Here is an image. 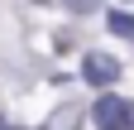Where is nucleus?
Returning a JSON list of instances; mask_svg holds the SVG:
<instances>
[{
  "label": "nucleus",
  "mask_w": 134,
  "mask_h": 130,
  "mask_svg": "<svg viewBox=\"0 0 134 130\" xmlns=\"http://www.w3.org/2000/svg\"><path fill=\"white\" fill-rule=\"evenodd\" d=\"M91 116H96V130H129V106L120 96H100Z\"/></svg>",
  "instance_id": "1"
},
{
  "label": "nucleus",
  "mask_w": 134,
  "mask_h": 130,
  "mask_svg": "<svg viewBox=\"0 0 134 130\" xmlns=\"http://www.w3.org/2000/svg\"><path fill=\"white\" fill-rule=\"evenodd\" d=\"M77 121H81V106H62L53 121H48V130H77Z\"/></svg>",
  "instance_id": "4"
},
{
  "label": "nucleus",
  "mask_w": 134,
  "mask_h": 130,
  "mask_svg": "<svg viewBox=\"0 0 134 130\" xmlns=\"http://www.w3.org/2000/svg\"><path fill=\"white\" fill-rule=\"evenodd\" d=\"M105 24H110L120 39H134V14H125V10H110V14H105Z\"/></svg>",
  "instance_id": "3"
},
{
  "label": "nucleus",
  "mask_w": 134,
  "mask_h": 130,
  "mask_svg": "<svg viewBox=\"0 0 134 130\" xmlns=\"http://www.w3.org/2000/svg\"><path fill=\"white\" fill-rule=\"evenodd\" d=\"M67 10H77V14H86V10H96V0H62Z\"/></svg>",
  "instance_id": "5"
},
{
  "label": "nucleus",
  "mask_w": 134,
  "mask_h": 130,
  "mask_svg": "<svg viewBox=\"0 0 134 130\" xmlns=\"http://www.w3.org/2000/svg\"><path fill=\"white\" fill-rule=\"evenodd\" d=\"M81 77H86L91 87H110L115 77H120V63L105 58V53H86V63H81Z\"/></svg>",
  "instance_id": "2"
},
{
  "label": "nucleus",
  "mask_w": 134,
  "mask_h": 130,
  "mask_svg": "<svg viewBox=\"0 0 134 130\" xmlns=\"http://www.w3.org/2000/svg\"><path fill=\"white\" fill-rule=\"evenodd\" d=\"M129 130H134V106H129Z\"/></svg>",
  "instance_id": "6"
}]
</instances>
